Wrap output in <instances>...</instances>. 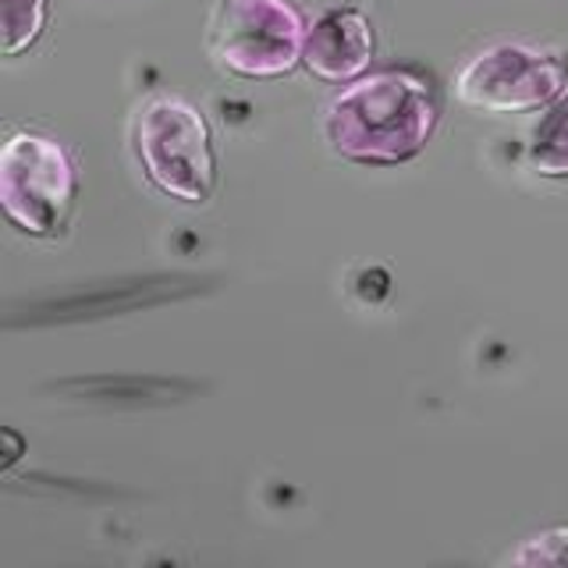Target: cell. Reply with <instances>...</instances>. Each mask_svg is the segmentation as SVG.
Instances as JSON below:
<instances>
[{
  "mask_svg": "<svg viewBox=\"0 0 568 568\" xmlns=\"http://www.w3.org/2000/svg\"><path fill=\"white\" fill-rule=\"evenodd\" d=\"M47 0H0V22H4V58H18L40 43L47 29Z\"/></svg>",
  "mask_w": 568,
  "mask_h": 568,
  "instance_id": "cell-8",
  "label": "cell"
},
{
  "mask_svg": "<svg viewBox=\"0 0 568 568\" xmlns=\"http://www.w3.org/2000/svg\"><path fill=\"white\" fill-rule=\"evenodd\" d=\"M440 100L430 71L390 64L366 71L324 103L320 132L334 156L359 168H398L434 139Z\"/></svg>",
  "mask_w": 568,
  "mask_h": 568,
  "instance_id": "cell-1",
  "label": "cell"
},
{
  "mask_svg": "<svg viewBox=\"0 0 568 568\" xmlns=\"http://www.w3.org/2000/svg\"><path fill=\"white\" fill-rule=\"evenodd\" d=\"M568 89V50L490 43L458 68L455 100L476 114H529Z\"/></svg>",
  "mask_w": 568,
  "mask_h": 568,
  "instance_id": "cell-5",
  "label": "cell"
},
{
  "mask_svg": "<svg viewBox=\"0 0 568 568\" xmlns=\"http://www.w3.org/2000/svg\"><path fill=\"white\" fill-rule=\"evenodd\" d=\"M79 200V164L61 139L14 129L0 146V206L29 239H58Z\"/></svg>",
  "mask_w": 568,
  "mask_h": 568,
  "instance_id": "cell-4",
  "label": "cell"
},
{
  "mask_svg": "<svg viewBox=\"0 0 568 568\" xmlns=\"http://www.w3.org/2000/svg\"><path fill=\"white\" fill-rule=\"evenodd\" d=\"M132 153L146 182L168 200L203 206L217 192V150L206 114L178 93H150L129 124Z\"/></svg>",
  "mask_w": 568,
  "mask_h": 568,
  "instance_id": "cell-2",
  "label": "cell"
},
{
  "mask_svg": "<svg viewBox=\"0 0 568 568\" xmlns=\"http://www.w3.org/2000/svg\"><path fill=\"white\" fill-rule=\"evenodd\" d=\"M501 565L515 568H568V523L540 529L526 537L515 550L501 558Z\"/></svg>",
  "mask_w": 568,
  "mask_h": 568,
  "instance_id": "cell-9",
  "label": "cell"
},
{
  "mask_svg": "<svg viewBox=\"0 0 568 568\" xmlns=\"http://www.w3.org/2000/svg\"><path fill=\"white\" fill-rule=\"evenodd\" d=\"M373 53H377V36H373L366 11L352 4H337L320 11L310 22L302 64L320 82L348 85L359 75H366Z\"/></svg>",
  "mask_w": 568,
  "mask_h": 568,
  "instance_id": "cell-6",
  "label": "cell"
},
{
  "mask_svg": "<svg viewBox=\"0 0 568 568\" xmlns=\"http://www.w3.org/2000/svg\"><path fill=\"white\" fill-rule=\"evenodd\" d=\"M310 22L292 0H210L203 50L221 75L274 82L302 64Z\"/></svg>",
  "mask_w": 568,
  "mask_h": 568,
  "instance_id": "cell-3",
  "label": "cell"
},
{
  "mask_svg": "<svg viewBox=\"0 0 568 568\" xmlns=\"http://www.w3.org/2000/svg\"><path fill=\"white\" fill-rule=\"evenodd\" d=\"M526 160L540 178H568V89L540 106V118L529 129Z\"/></svg>",
  "mask_w": 568,
  "mask_h": 568,
  "instance_id": "cell-7",
  "label": "cell"
}]
</instances>
